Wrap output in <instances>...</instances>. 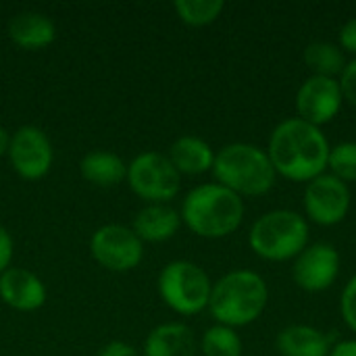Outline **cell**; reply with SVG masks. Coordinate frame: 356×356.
<instances>
[{"mask_svg":"<svg viewBox=\"0 0 356 356\" xmlns=\"http://www.w3.org/2000/svg\"><path fill=\"white\" fill-rule=\"evenodd\" d=\"M181 223L196 236L219 240L227 238L244 221V200L221 184H200L181 202Z\"/></svg>","mask_w":356,"mask_h":356,"instance_id":"2","label":"cell"},{"mask_svg":"<svg viewBox=\"0 0 356 356\" xmlns=\"http://www.w3.org/2000/svg\"><path fill=\"white\" fill-rule=\"evenodd\" d=\"M8 38L23 50H40L54 42L56 25L44 13L23 10L10 19Z\"/></svg>","mask_w":356,"mask_h":356,"instance_id":"17","label":"cell"},{"mask_svg":"<svg viewBox=\"0 0 356 356\" xmlns=\"http://www.w3.org/2000/svg\"><path fill=\"white\" fill-rule=\"evenodd\" d=\"M98 356H138V350L123 340H113L98 350Z\"/></svg>","mask_w":356,"mask_h":356,"instance_id":"28","label":"cell"},{"mask_svg":"<svg viewBox=\"0 0 356 356\" xmlns=\"http://www.w3.org/2000/svg\"><path fill=\"white\" fill-rule=\"evenodd\" d=\"M338 81H340L344 100L356 108V58H353L350 63H346V67L340 73Z\"/></svg>","mask_w":356,"mask_h":356,"instance_id":"25","label":"cell"},{"mask_svg":"<svg viewBox=\"0 0 356 356\" xmlns=\"http://www.w3.org/2000/svg\"><path fill=\"white\" fill-rule=\"evenodd\" d=\"M13 254H15V242L13 236L8 234V229L4 225H0V275L10 267L13 263Z\"/></svg>","mask_w":356,"mask_h":356,"instance_id":"26","label":"cell"},{"mask_svg":"<svg viewBox=\"0 0 356 356\" xmlns=\"http://www.w3.org/2000/svg\"><path fill=\"white\" fill-rule=\"evenodd\" d=\"M6 156L19 177L35 181L48 175L54 161V150L44 129L35 125H23L10 134Z\"/></svg>","mask_w":356,"mask_h":356,"instance_id":"10","label":"cell"},{"mask_svg":"<svg viewBox=\"0 0 356 356\" xmlns=\"http://www.w3.org/2000/svg\"><path fill=\"white\" fill-rule=\"evenodd\" d=\"M48 290L44 282L29 269L23 267H8L0 275V300L19 311V313H31L46 305Z\"/></svg>","mask_w":356,"mask_h":356,"instance_id":"13","label":"cell"},{"mask_svg":"<svg viewBox=\"0 0 356 356\" xmlns=\"http://www.w3.org/2000/svg\"><path fill=\"white\" fill-rule=\"evenodd\" d=\"M90 252L100 267L115 273H125L142 263L144 242L131 227L121 223H106L92 234Z\"/></svg>","mask_w":356,"mask_h":356,"instance_id":"8","label":"cell"},{"mask_svg":"<svg viewBox=\"0 0 356 356\" xmlns=\"http://www.w3.org/2000/svg\"><path fill=\"white\" fill-rule=\"evenodd\" d=\"M344 96L338 77L309 75L296 92L298 119L311 125H325L334 121L342 108Z\"/></svg>","mask_w":356,"mask_h":356,"instance_id":"12","label":"cell"},{"mask_svg":"<svg viewBox=\"0 0 356 356\" xmlns=\"http://www.w3.org/2000/svg\"><path fill=\"white\" fill-rule=\"evenodd\" d=\"M198 342L186 323L171 321L156 325L144 340L142 356H196Z\"/></svg>","mask_w":356,"mask_h":356,"instance_id":"15","label":"cell"},{"mask_svg":"<svg viewBox=\"0 0 356 356\" xmlns=\"http://www.w3.org/2000/svg\"><path fill=\"white\" fill-rule=\"evenodd\" d=\"M269 302V288L261 273L236 269L213 284L209 311L219 325L246 327L261 319Z\"/></svg>","mask_w":356,"mask_h":356,"instance_id":"3","label":"cell"},{"mask_svg":"<svg viewBox=\"0 0 356 356\" xmlns=\"http://www.w3.org/2000/svg\"><path fill=\"white\" fill-rule=\"evenodd\" d=\"M244 344L234 327L215 323L200 338L202 356H242Z\"/></svg>","mask_w":356,"mask_h":356,"instance_id":"21","label":"cell"},{"mask_svg":"<svg viewBox=\"0 0 356 356\" xmlns=\"http://www.w3.org/2000/svg\"><path fill=\"white\" fill-rule=\"evenodd\" d=\"M327 169L344 184H356V142H340L332 146Z\"/></svg>","mask_w":356,"mask_h":356,"instance_id":"23","label":"cell"},{"mask_svg":"<svg viewBox=\"0 0 356 356\" xmlns=\"http://www.w3.org/2000/svg\"><path fill=\"white\" fill-rule=\"evenodd\" d=\"M215 181L240 198L265 196L275 186V169L265 148L250 142H232L217 150L213 165Z\"/></svg>","mask_w":356,"mask_h":356,"instance_id":"4","label":"cell"},{"mask_svg":"<svg viewBox=\"0 0 356 356\" xmlns=\"http://www.w3.org/2000/svg\"><path fill=\"white\" fill-rule=\"evenodd\" d=\"M309 236L311 229L305 215L290 209H273L252 223L248 244L257 257L286 263L296 259L309 246Z\"/></svg>","mask_w":356,"mask_h":356,"instance_id":"5","label":"cell"},{"mask_svg":"<svg viewBox=\"0 0 356 356\" xmlns=\"http://www.w3.org/2000/svg\"><path fill=\"white\" fill-rule=\"evenodd\" d=\"M181 227V215L171 204H146L134 217L131 229L142 242H167Z\"/></svg>","mask_w":356,"mask_h":356,"instance_id":"16","label":"cell"},{"mask_svg":"<svg viewBox=\"0 0 356 356\" xmlns=\"http://www.w3.org/2000/svg\"><path fill=\"white\" fill-rule=\"evenodd\" d=\"M215 154L213 146L198 136H181L167 150V156L179 175H202L213 171Z\"/></svg>","mask_w":356,"mask_h":356,"instance_id":"18","label":"cell"},{"mask_svg":"<svg viewBox=\"0 0 356 356\" xmlns=\"http://www.w3.org/2000/svg\"><path fill=\"white\" fill-rule=\"evenodd\" d=\"M350 188L332 173H323L311 179L305 188L302 204L309 221L321 227H334L342 223L350 211Z\"/></svg>","mask_w":356,"mask_h":356,"instance_id":"9","label":"cell"},{"mask_svg":"<svg viewBox=\"0 0 356 356\" xmlns=\"http://www.w3.org/2000/svg\"><path fill=\"white\" fill-rule=\"evenodd\" d=\"M338 40H340V44H338V46H340L344 52L355 54V58H356V17L348 19V21L340 27Z\"/></svg>","mask_w":356,"mask_h":356,"instance_id":"27","label":"cell"},{"mask_svg":"<svg viewBox=\"0 0 356 356\" xmlns=\"http://www.w3.org/2000/svg\"><path fill=\"white\" fill-rule=\"evenodd\" d=\"M340 311H342V319L348 325V330H353L356 334V273L348 280V284L342 290Z\"/></svg>","mask_w":356,"mask_h":356,"instance_id":"24","label":"cell"},{"mask_svg":"<svg viewBox=\"0 0 356 356\" xmlns=\"http://www.w3.org/2000/svg\"><path fill=\"white\" fill-rule=\"evenodd\" d=\"M8 142H10V134L0 125V156L8 152Z\"/></svg>","mask_w":356,"mask_h":356,"instance_id":"30","label":"cell"},{"mask_svg":"<svg viewBox=\"0 0 356 356\" xmlns=\"http://www.w3.org/2000/svg\"><path fill=\"white\" fill-rule=\"evenodd\" d=\"M340 275V252L330 242H315L309 244L292 265V280L294 284L309 292L319 294L330 290Z\"/></svg>","mask_w":356,"mask_h":356,"instance_id":"11","label":"cell"},{"mask_svg":"<svg viewBox=\"0 0 356 356\" xmlns=\"http://www.w3.org/2000/svg\"><path fill=\"white\" fill-rule=\"evenodd\" d=\"M302 60L313 71V75H323V77H336L346 67L344 50L334 42H323V40L311 42L302 50Z\"/></svg>","mask_w":356,"mask_h":356,"instance_id":"20","label":"cell"},{"mask_svg":"<svg viewBox=\"0 0 356 356\" xmlns=\"http://www.w3.org/2000/svg\"><path fill=\"white\" fill-rule=\"evenodd\" d=\"M131 192L148 204H169L181 190V175L173 167L167 154L156 150L140 152L127 165V177Z\"/></svg>","mask_w":356,"mask_h":356,"instance_id":"7","label":"cell"},{"mask_svg":"<svg viewBox=\"0 0 356 356\" xmlns=\"http://www.w3.org/2000/svg\"><path fill=\"white\" fill-rule=\"evenodd\" d=\"M161 300L177 315L192 317L209 309L213 282L209 273L186 259L167 263L156 280Z\"/></svg>","mask_w":356,"mask_h":356,"instance_id":"6","label":"cell"},{"mask_svg":"<svg viewBox=\"0 0 356 356\" xmlns=\"http://www.w3.org/2000/svg\"><path fill=\"white\" fill-rule=\"evenodd\" d=\"M265 150L277 175L309 184L325 173L332 146L321 127L290 117L273 127Z\"/></svg>","mask_w":356,"mask_h":356,"instance_id":"1","label":"cell"},{"mask_svg":"<svg viewBox=\"0 0 356 356\" xmlns=\"http://www.w3.org/2000/svg\"><path fill=\"white\" fill-rule=\"evenodd\" d=\"M334 336L313 325H286L275 338V348L282 356H330Z\"/></svg>","mask_w":356,"mask_h":356,"instance_id":"14","label":"cell"},{"mask_svg":"<svg viewBox=\"0 0 356 356\" xmlns=\"http://www.w3.org/2000/svg\"><path fill=\"white\" fill-rule=\"evenodd\" d=\"M177 17L192 27H204L219 19L225 8L223 0H175L173 4Z\"/></svg>","mask_w":356,"mask_h":356,"instance_id":"22","label":"cell"},{"mask_svg":"<svg viewBox=\"0 0 356 356\" xmlns=\"http://www.w3.org/2000/svg\"><path fill=\"white\" fill-rule=\"evenodd\" d=\"M79 173L98 188H113L127 177V165L111 150H90L79 161Z\"/></svg>","mask_w":356,"mask_h":356,"instance_id":"19","label":"cell"},{"mask_svg":"<svg viewBox=\"0 0 356 356\" xmlns=\"http://www.w3.org/2000/svg\"><path fill=\"white\" fill-rule=\"evenodd\" d=\"M330 356H356V340H342L336 342Z\"/></svg>","mask_w":356,"mask_h":356,"instance_id":"29","label":"cell"}]
</instances>
